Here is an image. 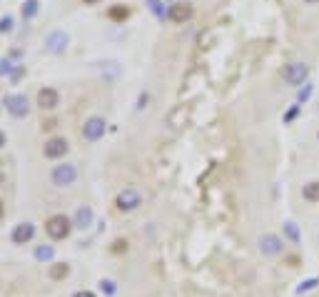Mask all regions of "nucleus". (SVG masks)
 I'll return each mask as SVG.
<instances>
[{
    "instance_id": "f257e3e1",
    "label": "nucleus",
    "mask_w": 319,
    "mask_h": 297,
    "mask_svg": "<svg viewBox=\"0 0 319 297\" xmlns=\"http://www.w3.org/2000/svg\"><path fill=\"white\" fill-rule=\"evenodd\" d=\"M282 78H284V83H287V85H292V88H302V85L309 80V68H307L304 63H289V65L282 70Z\"/></svg>"
},
{
    "instance_id": "f03ea898",
    "label": "nucleus",
    "mask_w": 319,
    "mask_h": 297,
    "mask_svg": "<svg viewBox=\"0 0 319 297\" xmlns=\"http://www.w3.org/2000/svg\"><path fill=\"white\" fill-rule=\"evenodd\" d=\"M259 252L267 255V257H279L284 252V237L274 235V232H267L259 237Z\"/></svg>"
},
{
    "instance_id": "7ed1b4c3",
    "label": "nucleus",
    "mask_w": 319,
    "mask_h": 297,
    "mask_svg": "<svg viewBox=\"0 0 319 297\" xmlns=\"http://www.w3.org/2000/svg\"><path fill=\"white\" fill-rule=\"evenodd\" d=\"M117 210H122V212H132V210H137L140 205H142V195L135 190V188H125L120 195H117Z\"/></svg>"
},
{
    "instance_id": "20e7f679",
    "label": "nucleus",
    "mask_w": 319,
    "mask_h": 297,
    "mask_svg": "<svg viewBox=\"0 0 319 297\" xmlns=\"http://www.w3.org/2000/svg\"><path fill=\"white\" fill-rule=\"evenodd\" d=\"M50 178H53V183H55V185L65 188V185H73V183H75V178H78V170H75V165H70V163H63V165H55V168H53Z\"/></svg>"
},
{
    "instance_id": "39448f33",
    "label": "nucleus",
    "mask_w": 319,
    "mask_h": 297,
    "mask_svg": "<svg viewBox=\"0 0 319 297\" xmlns=\"http://www.w3.org/2000/svg\"><path fill=\"white\" fill-rule=\"evenodd\" d=\"M45 230H48V235H50L53 240H63V237H68V232H70V220H68L65 215H53V217L48 220Z\"/></svg>"
},
{
    "instance_id": "423d86ee",
    "label": "nucleus",
    "mask_w": 319,
    "mask_h": 297,
    "mask_svg": "<svg viewBox=\"0 0 319 297\" xmlns=\"http://www.w3.org/2000/svg\"><path fill=\"white\" fill-rule=\"evenodd\" d=\"M5 107L13 117H25L28 115V98L25 95H8L5 98Z\"/></svg>"
},
{
    "instance_id": "0eeeda50",
    "label": "nucleus",
    "mask_w": 319,
    "mask_h": 297,
    "mask_svg": "<svg viewBox=\"0 0 319 297\" xmlns=\"http://www.w3.org/2000/svg\"><path fill=\"white\" fill-rule=\"evenodd\" d=\"M82 135H85V140H90V142L100 140V137L105 135V120H102V117H90V120L82 125Z\"/></svg>"
},
{
    "instance_id": "6e6552de",
    "label": "nucleus",
    "mask_w": 319,
    "mask_h": 297,
    "mask_svg": "<svg viewBox=\"0 0 319 297\" xmlns=\"http://www.w3.org/2000/svg\"><path fill=\"white\" fill-rule=\"evenodd\" d=\"M45 48H48L50 53H63V50L68 48V35H65L63 30H53V33L45 38Z\"/></svg>"
},
{
    "instance_id": "1a4fd4ad",
    "label": "nucleus",
    "mask_w": 319,
    "mask_h": 297,
    "mask_svg": "<svg viewBox=\"0 0 319 297\" xmlns=\"http://www.w3.org/2000/svg\"><path fill=\"white\" fill-rule=\"evenodd\" d=\"M68 153V142L63 137H53L45 142V158H63Z\"/></svg>"
},
{
    "instance_id": "9d476101",
    "label": "nucleus",
    "mask_w": 319,
    "mask_h": 297,
    "mask_svg": "<svg viewBox=\"0 0 319 297\" xmlns=\"http://www.w3.org/2000/svg\"><path fill=\"white\" fill-rule=\"evenodd\" d=\"M190 18H192V5L190 3H175V5H170V20L185 23Z\"/></svg>"
},
{
    "instance_id": "9b49d317",
    "label": "nucleus",
    "mask_w": 319,
    "mask_h": 297,
    "mask_svg": "<svg viewBox=\"0 0 319 297\" xmlns=\"http://www.w3.org/2000/svg\"><path fill=\"white\" fill-rule=\"evenodd\" d=\"M58 102H60V95H58V90H53V88H43V90L38 93V105H40V107H45V110H53Z\"/></svg>"
},
{
    "instance_id": "f8f14e48",
    "label": "nucleus",
    "mask_w": 319,
    "mask_h": 297,
    "mask_svg": "<svg viewBox=\"0 0 319 297\" xmlns=\"http://www.w3.org/2000/svg\"><path fill=\"white\" fill-rule=\"evenodd\" d=\"M33 235H35V227H33L30 222H23V225H18V227L13 230V242L23 245V242L33 240Z\"/></svg>"
},
{
    "instance_id": "ddd939ff",
    "label": "nucleus",
    "mask_w": 319,
    "mask_h": 297,
    "mask_svg": "<svg viewBox=\"0 0 319 297\" xmlns=\"http://www.w3.org/2000/svg\"><path fill=\"white\" fill-rule=\"evenodd\" d=\"M147 8H150V13H152L157 20H165V18H170V10L165 8V3H162V0H147Z\"/></svg>"
},
{
    "instance_id": "4468645a",
    "label": "nucleus",
    "mask_w": 319,
    "mask_h": 297,
    "mask_svg": "<svg viewBox=\"0 0 319 297\" xmlns=\"http://www.w3.org/2000/svg\"><path fill=\"white\" fill-rule=\"evenodd\" d=\"M302 198L307 202H319V180H312L302 188Z\"/></svg>"
},
{
    "instance_id": "2eb2a0df",
    "label": "nucleus",
    "mask_w": 319,
    "mask_h": 297,
    "mask_svg": "<svg viewBox=\"0 0 319 297\" xmlns=\"http://www.w3.org/2000/svg\"><path fill=\"white\" fill-rule=\"evenodd\" d=\"M90 222H92V210L90 207H80L78 215H75V225L78 227H90Z\"/></svg>"
},
{
    "instance_id": "dca6fc26",
    "label": "nucleus",
    "mask_w": 319,
    "mask_h": 297,
    "mask_svg": "<svg viewBox=\"0 0 319 297\" xmlns=\"http://www.w3.org/2000/svg\"><path fill=\"white\" fill-rule=\"evenodd\" d=\"M312 93H314V83H312V80H307V83L299 88V93H297V105H304V102L312 98Z\"/></svg>"
},
{
    "instance_id": "f3484780",
    "label": "nucleus",
    "mask_w": 319,
    "mask_h": 297,
    "mask_svg": "<svg viewBox=\"0 0 319 297\" xmlns=\"http://www.w3.org/2000/svg\"><path fill=\"white\" fill-rule=\"evenodd\" d=\"M284 235H287V237H289L294 245L302 240V235H299V227H297L294 222H284Z\"/></svg>"
},
{
    "instance_id": "a211bd4d",
    "label": "nucleus",
    "mask_w": 319,
    "mask_h": 297,
    "mask_svg": "<svg viewBox=\"0 0 319 297\" xmlns=\"http://www.w3.org/2000/svg\"><path fill=\"white\" fill-rule=\"evenodd\" d=\"M319 287V277H309V280H304L299 287H297V295H304V292H312V290H317Z\"/></svg>"
},
{
    "instance_id": "6ab92c4d",
    "label": "nucleus",
    "mask_w": 319,
    "mask_h": 297,
    "mask_svg": "<svg viewBox=\"0 0 319 297\" xmlns=\"http://www.w3.org/2000/svg\"><path fill=\"white\" fill-rule=\"evenodd\" d=\"M38 0H25V3H23V18H33L35 13H38Z\"/></svg>"
},
{
    "instance_id": "aec40b11",
    "label": "nucleus",
    "mask_w": 319,
    "mask_h": 297,
    "mask_svg": "<svg viewBox=\"0 0 319 297\" xmlns=\"http://www.w3.org/2000/svg\"><path fill=\"white\" fill-rule=\"evenodd\" d=\"M35 257L38 260H53V247H38L35 250Z\"/></svg>"
},
{
    "instance_id": "412c9836",
    "label": "nucleus",
    "mask_w": 319,
    "mask_h": 297,
    "mask_svg": "<svg viewBox=\"0 0 319 297\" xmlns=\"http://www.w3.org/2000/svg\"><path fill=\"white\" fill-rule=\"evenodd\" d=\"M13 30V18L5 15V18H0V33H10Z\"/></svg>"
},
{
    "instance_id": "4be33fe9",
    "label": "nucleus",
    "mask_w": 319,
    "mask_h": 297,
    "mask_svg": "<svg viewBox=\"0 0 319 297\" xmlns=\"http://www.w3.org/2000/svg\"><path fill=\"white\" fill-rule=\"evenodd\" d=\"M299 110H302V105H292V107L284 112V122H292V120L299 115Z\"/></svg>"
},
{
    "instance_id": "5701e85b",
    "label": "nucleus",
    "mask_w": 319,
    "mask_h": 297,
    "mask_svg": "<svg viewBox=\"0 0 319 297\" xmlns=\"http://www.w3.org/2000/svg\"><path fill=\"white\" fill-rule=\"evenodd\" d=\"M10 73H15L13 70V63L10 60H0V75H10Z\"/></svg>"
},
{
    "instance_id": "b1692460",
    "label": "nucleus",
    "mask_w": 319,
    "mask_h": 297,
    "mask_svg": "<svg viewBox=\"0 0 319 297\" xmlns=\"http://www.w3.org/2000/svg\"><path fill=\"white\" fill-rule=\"evenodd\" d=\"M68 275V267L63 265V267H53V277H65Z\"/></svg>"
},
{
    "instance_id": "393cba45",
    "label": "nucleus",
    "mask_w": 319,
    "mask_h": 297,
    "mask_svg": "<svg viewBox=\"0 0 319 297\" xmlns=\"http://www.w3.org/2000/svg\"><path fill=\"white\" fill-rule=\"evenodd\" d=\"M110 15H112V18H125V15H127V10H125V8H115Z\"/></svg>"
},
{
    "instance_id": "a878e982",
    "label": "nucleus",
    "mask_w": 319,
    "mask_h": 297,
    "mask_svg": "<svg viewBox=\"0 0 319 297\" xmlns=\"http://www.w3.org/2000/svg\"><path fill=\"white\" fill-rule=\"evenodd\" d=\"M102 285H105V292H107V295H112V292H115V282H112V280H105Z\"/></svg>"
},
{
    "instance_id": "bb28decb",
    "label": "nucleus",
    "mask_w": 319,
    "mask_h": 297,
    "mask_svg": "<svg viewBox=\"0 0 319 297\" xmlns=\"http://www.w3.org/2000/svg\"><path fill=\"white\" fill-rule=\"evenodd\" d=\"M73 297H95L92 292H87V290H80V292H75Z\"/></svg>"
},
{
    "instance_id": "cd10ccee",
    "label": "nucleus",
    "mask_w": 319,
    "mask_h": 297,
    "mask_svg": "<svg viewBox=\"0 0 319 297\" xmlns=\"http://www.w3.org/2000/svg\"><path fill=\"white\" fill-rule=\"evenodd\" d=\"M145 102H147V95L142 93V95H140V100H137V107H145Z\"/></svg>"
},
{
    "instance_id": "c85d7f7f",
    "label": "nucleus",
    "mask_w": 319,
    "mask_h": 297,
    "mask_svg": "<svg viewBox=\"0 0 319 297\" xmlns=\"http://www.w3.org/2000/svg\"><path fill=\"white\" fill-rule=\"evenodd\" d=\"M5 145V135H3V130H0V147Z\"/></svg>"
},
{
    "instance_id": "c756f323",
    "label": "nucleus",
    "mask_w": 319,
    "mask_h": 297,
    "mask_svg": "<svg viewBox=\"0 0 319 297\" xmlns=\"http://www.w3.org/2000/svg\"><path fill=\"white\" fill-rule=\"evenodd\" d=\"M0 215H3V202H0Z\"/></svg>"
},
{
    "instance_id": "7c9ffc66",
    "label": "nucleus",
    "mask_w": 319,
    "mask_h": 297,
    "mask_svg": "<svg viewBox=\"0 0 319 297\" xmlns=\"http://www.w3.org/2000/svg\"><path fill=\"white\" fill-rule=\"evenodd\" d=\"M85 3H97V0H85Z\"/></svg>"
},
{
    "instance_id": "2f4dec72",
    "label": "nucleus",
    "mask_w": 319,
    "mask_h": 297,
    "mask_svg": "<svg viewBox=\"0 0 319 297\" xmlns=\"http://www.w3.org/2000/svg\"><path fill=\"white\" fill-rule=\"evenodd\" d=\"M304 3H317V0H304Z\"/></svg>"
},
{
    "instance_id": "473e14b6",
    "label": "nucleus",
    "mask_w": 319,
    "mask_h": 297,
    "mask_svg": "<svg viewBox=\"0 0 319 297\" xmlns=\"http://www.w3.org/2000/svg\"><path fill=\"white\" fill-rule=\"evenodd\" d=\"M317 137H319V132H317Z\"/></svg>"
}]
</instances>
